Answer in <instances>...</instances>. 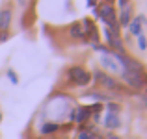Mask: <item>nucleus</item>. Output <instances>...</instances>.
Listing matches in <instances>:
<instances>
[{
  "label": "nucleus",
  "instance_id": "24",
  "mask_svg": "<svg viewBox=\"0 0 147 139\" xmlns=\"http://www.w3.org/2000/svg\"><path fill=\"white\" fill-rule=\"evenodd\" d=\"M0 122H2V113H0Z\"/></svg>",
  "mask_w": 147,
  "mask_h": 139
},
{
  "label": "nucleus",
  "instance_id": "14",
  "mask_svg": "<svg viewBox=\"0 0 147 139\" xmlns=\"http://www.w3.org/2000/svg\"><path fill=\"white\" fill-rule=\"evenodd\" d=\"M78 139H100V136L90 126V128H82V132L78 134Z\"/></svg>",
  "mask_w": 147,
  "mask_h": 139
},
{
  "label": "nucleus",
  "instance_id": "26",
  "mask_svg": "<svg viewBox=\"0 0 147 139\" xmlns=\"http://www.w3.org/2000/svg\"><path fill=\"white\" fill-rule=\"evenodd\" d=\"M41 139H45V137H41Z\"/></svg>",
  "mask_w": 147,
  "mask_h": 139
},
{
  "label": "nucleus",
  "instance_id": "21",
  "mask_svg": "<svg viewBox=\"0 0 147 139\" xmlns=\"http://www.w3.org/2000/svg\"><path fill=\"white\" fill-rule=\"evenodd\" d=\"M108 139H121V137H119V136H115V134L114 132H110V134H108V136H106Z\"/></svg>",
  "mask_w": 147,
  "mask_h": 139
},
{
  "label": "nucleus",
  "instance_id": "13",
  "mask_svg": "<svg viewBox=\"0 0 147 139\" xmlns=\"http://www.w3.org/2000/svg\"><path fill=\"white\" fill-rule=\"evenodd\" d=\"M69 32H71V37H75V39H84V32H82V24L80 22H73Z\"/></svg>",
  "mask_w": 147,
  "mask_h": 139
},
{
  "label": "nucleus",
  "instance_id": "2",
  "mask_svg": "<svg viewBox=\"0 0 147 139\" xmlns=\"http://www.w3.org/2000/svg\"><path fill=\"white\" fill-rule=\"evenodd\" d=\"M91 78H93L100 87H104V89H108V91H117V93H125L127 91L125 86H123V84H119L117 78H114L112 74L100 71V69H97V71L91 74Z\"/></svg>",
  "mask_w": 147,
  "mask_h": 139
},
{
  "label": "nucleus",
  "instance_id": "10",
  "mask_svg": "<svg viewBox=\"0 0 147 139\" xmlns=\"http://www.w3.org/2000/svg\"><path fill=\"white\" fill-rule=\"evenodd\" d=\"M104 126H106L110 132H115V130L121 126V119H119V113H110V111H108L106 117H104Z\"/></svg>",
  "mask_w": 147,
  "mask_h": 139
},
{
  "label": "nucleus",
  "instance_id": "12",
  "mask_svg": "<svg viewBox=\"0 0 147 139\" xmlns=\"http://www.w3.org/2000/svg\"><path fill=\"white\" fill-rule=\"evenodd\" d=\"M58 130H60V124H58V122H43L39 132H41V136H50V134H56Z\"/></svg>",
  "mask_w": 147,
  "mask_h": 139
},
{
  "label": "nucleus",
  "instance_id": "18",
  "mask_svg": "<svg viewBox=\"0 0 147 139\" xmlns=\"http://www.w3.org/2000/svg\"><path fill=\"white\" fill-rule=\"evenodd\" d=\"M108 111H110V113H119V111H121V106H119V104H114V102H108Z\"/></svg>",
  "mask_w": 147,
  "mask_h": 139
},
{
  "label": "nucleus",
  "instance_id": "4",
  "mask_svg": "<svg viewBox=\"0 0 147 139\" xmlns=\"http://www.w3.org/2000/svg\"><path fill=\"white\" fill-rule=\"evenodd\" d=\"M104 33V41H106V46L112 50V52H119V54H125V43H123L121 35H117V33L110 32L108 28L102 30Z\"/></svg>",
  "mask_w": 147,
  "mask_h": 139
},
{
  "label": "nucleus",
  "instance_id": "19",
  "mask_svg": "<svg viewBox=\"0 0 147 139\" xmlns=\"http://www.w3.org/2000/svg\"><path fill=\"white\" fill-rule=\"evenodd\" d=\"M90 110H91V113H100V111H102V104L97 102V104H93V106H90Z\"/></svg>",
  "mask_w": 147,
  "mask_h": 139
},
{
  "label": "nucleus",
  "instance_id": "20",
  "mask_svg": "<svg viewBox=\"0 0 147 139\" xmlns=\"http://www.w3.org/2000/svg\"><path fill=\"white\" fill-rule=\"evenodd\" d=\"M115 2L119 4V7H123V6H127V4H130V0H115Z\"/></svg>",
  "mask_w": 147,
  "mask_h": 139
},
{
  "label": "nucleus",
  "instance_id": "1",
  "mask_svg": "<svg viewBox=\"0 0 147 139\" xmlns=\"http://www.w3.org/2000/svg\"><path fill=\"white\" fill-rule=\"evenodd\" d=\"M121 80L127 87L130 89H136V91H142V89H147V72L145 71H121Z\"/></svg>",
  "mask_w": 147,
  "mask_h": 139
},
{
  "label": "nucleus",
  "instance_id": "9",
  "mask_svg": "<svg viewBox=\"0 0 147 139\" xmlns=\"http://www.w3.org/2000/svg\"><path fill=\"white\" fill-rule=\"evenodd\" d=\"M11 21H13V11H11V7H2V9H0V32H9Z\"/></svg>",
  "mask_w": 147,
  "mask_h": 139
},
{
  "label": "nucleus",
  "instance_id": "7",
  "mask_svg": "<svg viewBox=\"0 0 147 139\" xmlns=\"http://www.w3.org/2000/svg\"><path fill=\"white\" fill-rule=\"evenodd\" d=\"M132 17H134V6H132V2H130V4H127V6H123L121 11H119V15H117L119 26H121V28H127V26L130 24V21H132Z\"/></svg>",
  "mask_w": 147,
  "mask_h": 139
},
{
  "label": "nucleus",
  "instance_id": "17",
  "mask_svg": "<svg viewBox=\"0 0 147 139\" xmlns=\"http://www.w3.org/2000/svg\"><path fill=\"white\" fill-rule=\"evenodd\" d=\"M91 46H93L95 52H100V54H110V52H112V50L108 48L106 45H100V43H95V45H91Z\"/></svg>",
  "mask_w": 147,
  "mask_h": 139
},
{
  "label": "nucleus",
  "instance_id": "5",
  "mask_svg": "<svg viewBox=\"0 0 147 139\" xmlns=\"http://www.w3.org/2000/svg\"><path fill=\"white\" fill-rule=\"evenodd\" d=\"M80 24H82V32H84V39H90L91 41V45H95V43H99V30H97V26H95V22L91 21L90 17H84L82 21H80Z\"/></svg>",
  "mask_w": 147,
  "mask_h": 139
},
{
  "label": "nucleus",
  "instance_id": "16",
  "mask_svg": "<svg viewBox=\"0 0 147 139\" xmlns=\"http://www.w3.org/2000/svg\"><path fill=\"white\" fill-rule=\"evenodd\" d=\"M136 39H138V48H140L142 52H145V50H147V37L142 33V35L136 37Z\"/></svg>",
  "mask_w": 147,
  "mask_h": 139
},
{
  "label": "nucleus",
  "instance_id": "25",
  "mask_svg": "<svg viewBox=\"0 0 147 139\" xmlns=\"http://www.w3.org/2000/svg\"><path fill=\"white\" fill-rule=\"evenodd\" d=\"M144 24H145V26H147V19H145V22H144Z\"/></svg>",
  "mask_w": 147,
  "mask_h": 139
},
{
  "label": "nucleus",
  "instance_id": "23",
  "mask_svg": "<svg viewBox=\"0 0 147 139\" xmlns=\"http://www.w3.org/2000/svg\"><path fill=\"white\" fill-rule=\"evenodd\" d=\"M102 2H106V4H112V2H115V0H102Z\"/></svg>",
  "mask_w": 147,
  "mask_h": 139
},
{
  "label": "nucleus",
  "instance_id": "11",
  "mask_svg": "<svg viewBox=\"0 0 147 139\" xmlns=\"http://www.w3.org/2000/svg\"><path fill=\"white\" fill-rule=\"evenodd\" d=\"M91 117V110L90 106H78L75 108V121L80 122V124H84V122H88Z\"/></svg>",
  "mask_w": 147,
  "mask_h": 139
},
{
  "label": "nucleus",
  "instance_id": "15",
  "mask_svg": "<svg viewBox=\"0 0 147 139\" xmlns=\"http://www.w3.org/2000/svg\"><path fill=\"white\" fill-rule=\"evenodd\" d=\"M6 76H7V80H9L13 86H19V76H17V72H15L13 69H7V71H6Z\"/></svg>",
  "mask_w": 147,
  "mask_h": 139
},
{
  "label": "nucleus",
  "instance_id": "22",
  "mask_svg": "<svg viewBox=\"0 0 147 139\" xmlns=\"http://www.w3.org/2000/svg\"><path fill=\"white\" fill-rule=\"evenodd\" d=\"M19 4H21V6H26V0H19Z\"/></svg>",
  "mask_w": 147,
  "mask_h": 139
},
{
  "label": "nucleus",
  "instance_id": "6",
  "mask_svg": "<svg viewBox=\"0 0 147 139\" xmlns=\"http://www.w3.org/2000/svg\"><path fill=\"white\" fill-rule=\"evenodd\" d=\"M99 63H100V67L102 69H106V71H110V72H121L123 69H121V65L115 61V57L112 56V52L110 54H100V57H99Z\"/></svg>",
  "mask_w": 147,
  "mask_h": 139
},
{
  "label": "nucleus",
  "instance_id": "8",
  "mask_svg": "<svg viewBox=\"0 0 147 139\" xmlns=\"http://www.w3.org/2000/svg\"><path fill=\"white\" fill-rule=\"evenodd\" d=\"M144 22H145V15H136V17H132V21H130V24L127 26V30H129V35H142L144 33Z\"/></svg>",
  "mask_w": 147,
  "mask_h": 139
},
{
  "label": "nucleus",
  "instance_id": "3",
  "mask_svg": "<svg viewBox=\"0 0 147 139\" xmlns=\"http://www.w3.org/2000/svg\"><path fill=\"white\" fill-rule=\"evenodd\" d=\"M67 78L71 84H75V86L78 87H86L91 84V72L88 71V69L84 67H78V65H73V67L67 69Z\"/></svg>",
  "mask_w": 147,
  "mask_h": 139
}]
</instances>
